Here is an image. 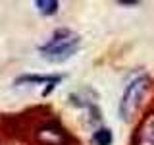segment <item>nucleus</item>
<instances>
[{
  "label": "nucleus",
  "mask_w": 154,
  "mask_h": 145,
  "mask_svg": "<svg viewBox=\"0 0 154 145\" xmlns=\"http://www.w3.org/2000/svg\"><path fill=\"white\" fill-rule=\"evenodd\" d=\"M79 47H81V39L77 37L75 33H71L69 29H60V31H56L54 37H52L46 45H42L38 50H41V54L45 56L48 62H52V64H62L67 58L73 56L75 52L79 50Z\"/></svg>",
  "instance_id": "1"
},
{
  "label": "nucleus",
  "mask_w": 154,
  "mask_h": 145,
  "mask_svg": "<svg viewBox=\"0 0 154 145\" xmlns=\"http://www.w3.org/2000/svg\"><path fill=\"white\" fill-rule=\"evenodd\" d=\"M131 143L133 145H154V114H146L141 120Z\"/></svg>",
  "instance_id": "3"
},
{
  "label": "nucleus",
  "mask_w": 154,
  "mask_h": 145,
  "mask_svg": "<svg viewBox=\"0 0 154 145\" xmlns=\"http://www.w3.org/2000/svg\"><path fill=\"white\" fill-rule=\"evenodd\" d=\"M38 139L45 145H62L66 141V135L56 126H45V128L38 130Z\"/></svg>",
  "instance_id": "4"
},
{
  "label": "nucleus",
  "mask_w": 154,
  "mask_h": 145,
  "mask_svg": "<svg viewBox=\"0 0 154 145\" xmlns=\"http://www.w3.org/2000/svg\"><path fill=\"white\" fill-rule=\"evenodd\" d=\"M93 143L94 145H112V132L108 128H98L93 134Z\"/></svg>",
  "instance_id": "6"
},
{
  "label": "nucleus",
  "mask_w": 154,
  "mask_h": 145,
  "mask_svg": "<svg viewBox=\"0 0 154 145\" xmlns=\"http://www.w3.org/2000/svg\"><path fill=\"white\" fill-rule=\"evenodd\" d=\"M62 77L60 76H21L16 79V85L19 83H48L50 87H54Z\"/></svg>",
  "instance_id": "5"
},
{
  "label": "nucleus",
  "mask_w": 154,
  "mask_h": 145,
  "mask_svg": "<svg viewBox=\"0 0 154 145\" xmlns=\"http://www.w3.org/2000/svg\"><path fill=\"white\" fill-rule=\"evenodd\" d=\"M150 89V77L148 76H139L125 87L122 101H119V116H122L123 122H129L135 114H137L139 106H141L144 95Z\"/></svg>",
  "instance_id": "2"
},
{
  "label": "nucleus",
  "mask_w": 154,
  "mask_h": 145,
  "mask_svg": "<svg viewBox=\"0 0 154 145\" xmlns=\"http://www.w3.org/2000/svg\"><path fill=\"white\" fill-rule=\"evenodd\" d=\"M35 6L38 8L41 14H45V16H52V14H56V10H58V2H56V0H37Z\"/></svg>",
  "instance_id": "7"
}]
</instances>
